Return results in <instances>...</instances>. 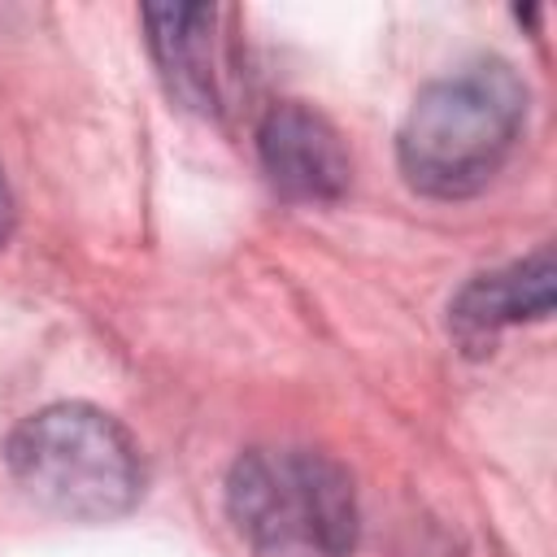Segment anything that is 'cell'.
<instances>
[{
    "mask_svg": "<svg viewBox=\"0 0 557 557\" xmlns=\"http://www.w3.org/2000/svg\"><path fill=\"white\" fill-rule=\"evenodd\" d=\"M527 122V83L505 61H470L426 83L400 126L396 157L413 191L461 200L509 161Z\"/></svg>",
    "mask_w": 557,
    "mask_h": 557,
    "instance_id": "6da1fadb",
    "label": "cell"
},
{
    "mask_svg": "<svg viewBox=\"0 0 557 557\" xmlns=\"http://www.w3.org/2000/svg\"><path fill=\"white\" fill-rule=\"evenodd\" d=\"M226 513L252 557H348L357 544L348 470L296 444L248 448L226 474Z\"/></svg>",
    "mask_w": 557,
    "mask_h": 557,
    "instance_id": "3957f363",
    "label": "cell"
},
{
    "mask_svg": "<svg viewBox=\"0 0 557 557\" xmlns=\"http://www.w3.org/2000/svg\"><path fill=\"white\" fill-rule=\"evenodd\" d=\"M257 152H261V170L287 200L326 205L348 191L352 165L339 131L300 100H283L261 117Z\"/></svg>",
    "mask_w": 557,
    "mask_h": 557,
    "instance_id": "277c9868",
    "label": "cell"
},
{
    "mask_svg": "<svg viewBox=\"0 0 557 557\" xmlns=\"http://www.w3.org/2000/svg\"><path fill=\"white\" fill-rule=\"evenodd\" d=\"M13 222H17V205H13L9 178H4V170H0V244L13 235Z\"/></svg>",
    "mask_w": 557,
    "mask_h": 557,
    "instance_id": "52a82bcc",
    "label": "cell"
},
{
    "mask_svg": "<svg viewBox=\"0 0 557 557\" xmlns=\"http://www.w3.org/2000/svg\"><path fill=\"white\" fill-rule=\"evenodd\" d=\"M218 9L209 4H148L144 26L170 96L196 113L226 104V44L218 35Z\"/></svg>",
    "mask_w": 557,
    "mask_h": 557,
    "instance_id": "5b68a950",
    "label": "cell"
},
{
    "mask_svg": "<svg viewBox=\"0 0 557 557\" xmlns=\"http://www.w3.org/2000/svg\"><path fill=\"white\" fill-rule=\"evenodd\" d=\"M553 283H557V265H553L548 248H540L535 257L513 261L505 270L470 278L448 309V326H453L457 344L466 352H492V344L505 326L548 318Z\"/></svg>",
    "mask_w": 557,
    "mask_h": 557,
    "instance_id": "8992f818",
    "label": "cell"
},
{
    "mask_svg": "<svg viewBox=\"0 0 557 557\" xmlns=\"http://www.w3.org/2000/svg\"><path fill=\"white\" fill-rule=\"evenodd\" d=\"M4 461L26 500L70 522L122 518L144 492L139 444L117 418L83 400L48 405L17 422Z\"/></svg>",
    "mask_w": 557,
    "mask_h": 557,
    "instance_id": "7a4b0ae2",
    "label": "cell"
}]
</instances>
